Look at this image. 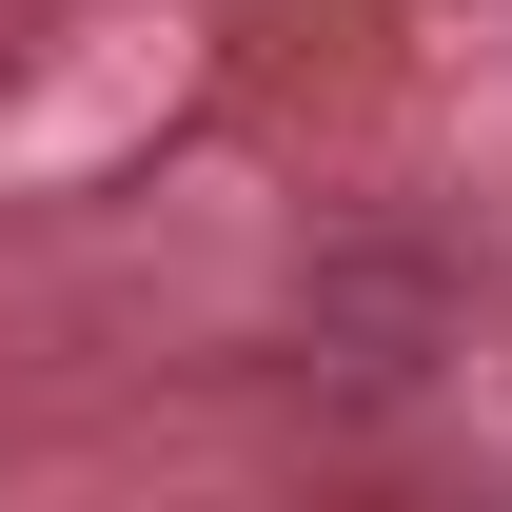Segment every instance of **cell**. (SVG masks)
<instances>
[]
</instances>
